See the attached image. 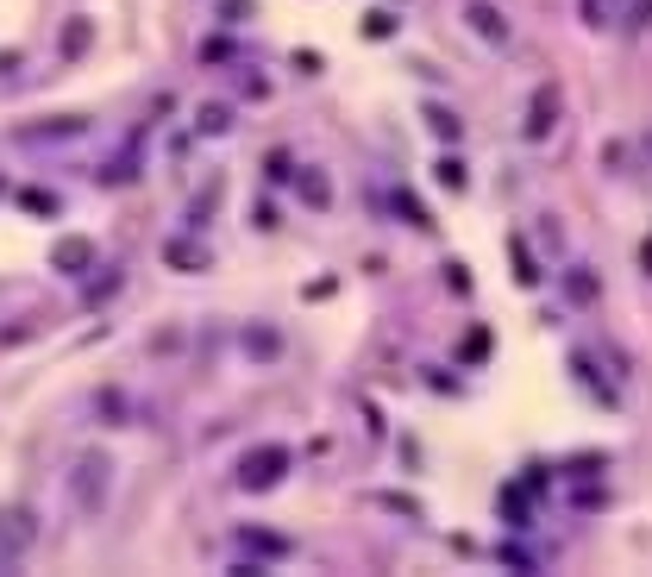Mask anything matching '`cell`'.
Returning a JSON list of instances; mask_svg holds the SVG:
<instances>
[{
  "label": "cell",
  "mask_w": 652,
  "mask_h": 577,
  "mask_svg": "<svg viewBox=\"0 0 652 577\" xmlns=\"http://www.w3.org/2000/svg\"><path fill=\"white\" fill-rule=\"evenodd\" d=\"M464 26H471L483 44H496V51H508V44H515V26L502 19L496 0H464Z\"/></svg>",
  "instance_id": "cell-1"
},
{
  "label": "cell",
  "mask_w": 652,
  "mask_h": 577,
  "mask_svg": "<svg viewBox=\"0 0 652 577\" xmlns=\"http://www.w3.org/2000/svg\"><path fill=\"white\" fill-rule=\"evenodd\" d=\"M609 19H615V0H584V26H609Z\"/></svg>",
  "instance_id": "cell-6"
},
{
  "label": "cell",
  "mask_w": 652,
  "mask_h": 577,
  "mask_svg": "<svg viewBox=\"0 0 652 577\" xmlns=\"http://www.w3.org/2000/svg\"><path fill=\"white\" fill-rule=\"evenodd\" d=\"M552 120H558V88H540V95H533V113L521 120V132H527V138H546Z\"/></svg>",
  "instance_id": "cell-5"
},
{
  "label": "cell",
  "mask_w": 652,
  "mask_h": 577,
  "mask_svg": "<svg viewBox=\"0 0 652 577\" xmlns=\"http://www.w3.org/2000/svg\"><path fill=\"white\" fill-rule=\"evenodd\" d=\"M32 534H38V527H32V509H7V515H0V565H13L19 552L32 546Z\"/></svg>",
  "instance_id": "cell-3"
},
{
  "label": "cell",
  "mask_w": 652,
  "mask_h": 577,
  "mask_svg": "<svg viewBox=\"0 0 652 577\" xmlns=\"http://www.w3.org/2000/svg\"><path fill=\"white\" fill-rule=\"evenodd\" d=\"M283 471H289V452H283V446H258V452H245L239 483H245V490H270Z\"/></svg>",
  "instance_id": "cell-2"
},
{
  "label": "cell",
  "mask_w": 652,
  "mask_h": 577,
  "mask_svg": "<svg viewBox=\"0 0 652 577\" xmlns=\"http://www.w3.org/2000/svg\"><path fill=\"white\" fill-rule=\"evenodd\" d=\"M107 477H113V471H107V458H101V452H88V458H82V509H101Z\"/></svg>",
  "instance_id": "cell-4"
}]
</instances>
